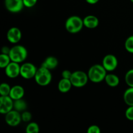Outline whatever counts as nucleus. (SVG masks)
<instances>
[{
	"instance_id": "1",
	"label": "nucleus",
	"mask_w": 133,
	"mask_h": 133,
	"mask_svg": "<svg viewBox=\"0 0 133 133\" xmlns=\"http://www.w3.org/2000/svg\"><path fill=\"white\" fill-rule=\"evenodd\" d=\"M107 70L102 64H94L91 66L88 71L89 81L94 83H99L105 81Z\"/></svg>"
},
{
	"instance_id": "2",
	"label": "nucleus",
	"mask_w": 133,
	"mask_h": 133,
	"mask_svg": "<svg viewBox=\"0 0 133 133\" xmlns=\"http://www.w3.org/2000/svg\"><path fill=\"white\" fill-rule=\"evenodd\" d=\"M84 27L83 19L78 16H71L66 19L65 28L71 34H76L80 32Z\"/></svg>"
},
{
	"instance_id": "3",
	"label": "nucleus",
	"mask_w": 133,
	"mask_h": 133,
	"mask_svg": "<svg viewBox=\"0 0 133 133\" xmlns=\"http://www.w3.org/2000/svg\"><path fill=\"white\" fill-rule=\"evenodd\" d=\"M34 79L39 86L46 87L49 85L52 80V74L51 70L43 66H40L38 68Z\"/></svg>"
},
{
	"instance_id": "4",
	"label": "nucleus",
	"mask_w": 133,
	"mask_h": 133,
	"mask_svg": "<svg viewBox=\"0 0 133 133\" xmlns=\"http://www.w3.org/2000/svg\"><path fill=\"white\" fill-rule=\"evenodd\" d=\"M9 56L13 62L22 63L27 58L28 52L27 49L22 45H15L10 48Z\"/></svg>"
},
{
	"instance_id": "5",
	"label": "nucleus",
	"mask_w": 133,
	"mask_h": 133,
	"mask_svg": "<svg viewBox=\"0 0 133 133\" xmlns=\"http://www.w3.org/2000/svg\"><path fill=\"white\" fill-rule=\"evenodd\" d=\"M88 80V74L81 70L74 71L70 78L73 87L75 88H83L87 84Z\"/></svg>"
},
{
	"instance_id": "6",
	"label": "nucleus",
	"mask_w": 133,
	"mask_h": 133,
	"mask_svg": "<svg viewBox=\"0 0 133 133\" xmlns=\"http://www.w3.org/2000/svg\"><path fill=\"white\" fill-rule=\"evenodd\" d=\"M38 69L31 62H25L21 65L20 76L25 79H31L35 78Z\"/></svg>"
},
{
	"instance_id": "7",
	"label": "nucleus",
	"mask_w": 133,
	"mask_h": 133,
	"mask_svg": "<svg viewBox=\"0 0 133 133\" xmlns=\"http://www.w3.org/2000/svg\"><path fill=\"white\" fill-rule=\"evenodd\" d=\"M5 119L6 124L10 127H16L22 121L21 113L14 109L5 114Z\"/></svg>"
},
{
	"instance_id": "8",
	"label": "nucleus",
	"mask_w": 133,
	"mask_h": 133,
	"mask_svg": "<svg viewBox=\"0 0 133 133\" xmlns=\"http://www.w3.org/2000/svg\"><path fill=\"white\" fill-rule=\"evenodd\" d=\"M118 62L116 57L112 54H108L104 57L102 65L107 71H113L116 69Z\"/></svg>"
},
{
	"instance_id": "9",
	"label": "nucleus",
	"mask_w": 133,
	"mask_h": 133,
	"mask_svg": "<svg viewBox=\"0 0 133 133\" xmlns=\"http://www.w3.org/2000/svg\"><path fill=\"white\" fill-rule=\"evenodd\" d=\"M14 109V100L9 96L0 97V113L7 114Z\"/></svg>"
},
{
	"instance_id": "10",
	"label": "nucleus",
	"mask_w": 133,
	"mask_h": 133,
	"mask_svg": "<svg viewBox=\"0 0 133 133\" xmlns=\"http://www.w3.org/2000/svg\"><path fill=\"white\" fill-rule=\"evenodd\" d=\"M5 6L11 13L19 12L25 6L23 0H5Z\"/></svg>"
},
{
	"instance_id": "11",
	"label": "nucleus",
	"mask_w": 133,
	"mask_h": 133,
	"mask_svg": "<svg viewBox=\"0 0 133 133\" xmlns=\"http://www.w3.org/2000/svg\"><path fill=\"white\" fill-rule=\"evenodd\" d=\"M21 66L19 63L11 61L5 68V72L6 76L10 79H14L20 75Z\"/></svg>"
},
{
	"instance_id": "12",
	"label": "nucleus",
	"mask_w": 133,
	"mask_h": 133,
	"mask_svg": "<svg viewBox=\"0 0 133 133\" xmlns=\"http://www.w3.org/2000/svg\"><path fill=\"white\" fill-rule=\"evenodd\" d=\"M22 33L19 28L16 27L9 29L6 33V38L8 41L11 44H17L21 40Z\"/></svg>"
},
{
	"instance_id": "13",
	"label": "nucleus",
	"mask_w": 133,
	"mask_h": 133,
	"mask_svg": "<svg viewBox=\"0 0 133 133\" xmlns=\"http://www.w3.org/2000/svg\"><path fill=\"white\" fill-rule=\"evenodd\" d=\"M25 90L21 85H14L11 87L9 96L13 100L22 99L24 96Z\"/></svg>"
},
{
	"instance_id": "14",
	"label": "nucleus",
	"mask_w": 133,
	"mask_h": 133,
	"mask_svg": "<svg viewBox=\"0 0 133 133\" xmlns=\"http://www.w3.org/2000/svg\"><path fill=\"white\" fill-rule=\"evenodd\" d=\"M83 23L85 27L93 29L99 25V21L96 16L88 15L83 18Z\"/></svg>"
},
{
	"instance_id": "15",
	"label": "nucleus",
	"mask_w": 133,
	"mask_h": 133,
	"mask_svg": "<svg viewBox=\"0 0 133 133\" xmlns=\"http://www.w3.org/2000/svg\"><path fill=\"white\" fill-rule=\"evenodd\" d=\"M73 87L70 79L62 78L58 84V89L61 93H68Z\"/></svg>"
},
{
	"instance_id": "16",
	"label": "nucleus",
	"mask_w": 133,
	"mask_h": 133,
	"mask_svg": "<svg viewBox=\"0 0 133 133\" xmlns=\"http://www.w3.org/2000/svg\"><path fill=\"white\" fill-rule=\"evenodd\" d=\"M58 61L56 57L53 56L48 57L45 59V61L42 62L41 66L49 69V70H54L58 66Z\"/></svg>"
},
{
	"instance_id": "17",
	"label": "nucleus",
	"mask_w": 133,
	"mask_h": 133,
	"mask_svg": "<svg viewBox=\"0 0 133 133\" xmlns=\"http://www.w3.org/2000/svg\"><path fill=\"white\" fill-rule=\"evenodd\" d=\"M105 81L109 87H112V88L118 87L119 84V77L116 75L113 74H107Z\"/></svg>"
},
{
	"instance_id": "18",
	"label": "nucleus",
	"mask_w": 133,
	"mask_h": 133,
	"mask_svg": "<svg viewBox=\"0 0 133 133\" xmlns=\"http://www.w3.org/2000/svg\"><path fill=\"white\" fill-rule=\"evenodd\" d=\"M123 100L128 106H133V87H129L123 94Z\"/></svg>"
},
{
	"instance_id": "19",
	"label": "nucleus",
	"mask_w": 133,
	"mask_h": 133,
	"mask_svg": "<svg viewBox=\"0 0 133 133\" xmlns=\"http://www.w3.org/2000/svg\"><path fill=\"white\" fill-rule=\"evenodd\" d=\"M27 107V103L23 98L14 101V109H13L17 110L19 112H23V111L26 110Z\"/></svg>"
},
{
	"instance_id": "20",
	"label": "nucleus",
	"mask_w": 133,
	"mask_h": 133,
	"mask_svg": "<svg viewBox=\"0 0 133 133\" xmlns=\"http://www.w3.org/2000/svg\"><path fill=\"white\" fill-rule=\"evenodd\" d=\"M11 61L9 55L1 53L0 55V68H1L5 69Z\"/></svg>"
},
{
	"instance_id": "21",
	"label": "nucleus",
	"mask_w": 133,
	"mask_h": 133,
	"mask_svg": "<svg viewBox=\"0 0 133 133\" xmlns=\"http://www.w3.org/2000/svg\"><path fill=\"white\" fill-rule=\"evenodd\" d=\"M25 131L27 133H38L40 127L36 122H31L26 127Z\"/></svg>"
},
{
	"instance_id": "22",
	"label": "nucleus",
	"mask_w": 133,
	"mask_h": 133,
	"mask_svg": "<svg viewBox=\"0 0 133 133\" xmlns=\"http://www.w3.org/2000/svg\"><path fill=\"white\" fill-rule=\"evenodd\" d=\"M10 90H11V87L9 84L6 83H1L0 85V95L1 96H9Z\"/></svg>"
},
{
	"instance_id": "23",
	"label": "nucleus",
	"mask_w": 133,
	"mask_h": 133,
	"mask_svg": "<svg viewBox=\"0 0 133 133\" xmlns=\"http://www.w3.org/2000/svg\"><path fill=\"white\" fill-rule=\"evenodd\" d=\"M125 48L129 53L133 54V35L130 36L125 42Z\"/></svg>"
},
{
	"instance_id": "24",
	"label": "nucleus",
	"mask_w": 133,
	"mask_h": 133,
	"mask_svg": "<svg viewBox=\"0 0 133 133\" xmlns=\"http://www.w3.org/2000/svg\"><path fill=\"white\" fill-rule=\"evenodd\" d=\"M125 81L129 87H133V69H131L126 73L125 75Z\"/></svg>"
},
{
	"instance_id": "25",
	"label": "nucleus",
	"mask_w": 133,
	"mask_h": 133,
	"mask_svg": "<svg viewBox=\"0 0 133 133\" xmlns=\"http://www.w3.org/2000/svg\"><path fill=\"white\" fill-rule=\"evenodd\" d=\"M21 115H22V121L24 122H29L32 119L31 113L30 112L27 111V110H25L23 112H22Z\"/></svg>"
},
{
	"instance_id": "26",
	"label": "nucleus",
	"mask_w": 133,
	"mask_h": 133,
	"mask_svg": "<svg viewBox=\"0 0 133 133\" xmlns=\"http://www.w3.org/2000/svg\"><path fill=\"white\" fill-rule=\"evenodd\" d=\"M125 114L127 119L133 121V106H129V107L126 109Z\"/></svg>"
},
{
	"instance_id": "27",
	"label": "nucleus",
	"mask_w": 133,
	"mask_h": 133,
	"mask_svg": "<svg viewBox=\"0 0 133 133\" xmlns=\"http://www.w3.org/2000/svg\"><path fill=\"white\" fill-rule=\"evenodd\" d=\"M87 133H101V129L96 125H92L88 128Z\"/></svg>"
},
{
	"instance_id": "28",
	"label": "nucleus",
	"mask_w": 133,
	"mask_h": 133,
	"mask_svg": "<svg viewBox=\"0 0 133 133\" xmlns=\"http://www.w3.org/2000/svg\"><path fill=\"white\" fill-rule=\"evenodd\" d=\"M38 0H23L24 6L27 8H32L36 5Z\"/></svg>"
},
{
	"instance_id": "29",
	"label": "nucleus",
	"mask_w": 133,
	"mask_h": 133,
	"mask_svg": "<svg viewBox=\"0 0 133 133\" xmlns=\"http://www.w3.org/2000/svg\"><path fill=\"white\" fill-rule=\"evenodd\" d=\"M72 73L68 70H64L63 71L61 74V75H62V78H64V79H70L71 78V75H72Z\"/></svg>"
},
{
	"instance_id": "30",
	"label": "nucleus",
	"mask_w": 133,
	"mask_h": 133,
	"mask_svg": "<svg viewBox=\"0 0 133 133\" xmlns=\"http://www.w3.org/2000/svg\"><path fill=\"white\" fill-rule=\"evenodd\" d=\"M10 51V48H9L8 47H6V46H4V47H3L2 49H1V53L9 55Z\"/></svg>"
},
{
	"instance_id": "31",
	"label": "nucleus",
	"mask_w": 133,
	"mask_h": 133,
	"mask_svg": "<svg viewBox=\"0 0 133 133\" xmlns=\"http://www.w3.org/2000/svg\"><path fill=\"white\" fill-rule=\"evenodd\" d=\"M85 1L87 3L90 4V5H95L98 3L99 0H85Z\"/></svg>"
},
{
	"instance_id": "32",
	"label": "nucleus",
	"mask_w": 133,
	"mask_h": 133,
	"mask_svg": "<svg viewBox=\"0 0 133 133\" xmlns=\"http://www.w3.org/2000/svg\"><path fill=\"white\" fill-rule=\"evenodd\" d=\"M130 1H131V2H132V3H133V0H130Z\"/></svg>"
}]
</instances>
